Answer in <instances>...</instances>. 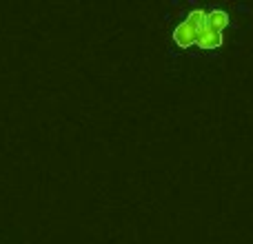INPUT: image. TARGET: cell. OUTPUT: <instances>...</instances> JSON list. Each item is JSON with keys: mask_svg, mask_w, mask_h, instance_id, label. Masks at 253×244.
Instances as JSON below:
<instances>
[{"mask_svg": "<svg viewBox=\"0 0 253 244\" xmlns=\"http://www.w3.org/2000/svg\"><path fill=\"white\" fill-rule=\"evenodd\" d=\"M231 27V16L222 7H193L173 25L171 40L175 47L215 51L224 44L227 31Z\"/></svg>", "mask_w": 253, "mask_h": 244, "instance_id": "6da1fadb", "label": "cell"}]
</instances>
